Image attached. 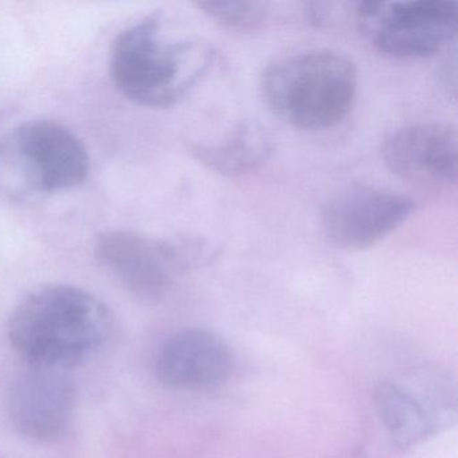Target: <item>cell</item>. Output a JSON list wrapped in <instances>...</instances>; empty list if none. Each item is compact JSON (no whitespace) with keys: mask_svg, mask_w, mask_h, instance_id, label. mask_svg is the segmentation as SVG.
I'll use <instances>...</instances> for the list:
<instances>
[{"mask_svg":"<svg viewBox=\"0 0 458 458\" xmlns=\"http://www.w3.org/2000/svg\"><path fill=\"white\" fill-rule=\"evenodd\" d=\"M114 318L95 294L65 284L30 292L15 307L9 340L28 366L71 371L111 340Z\"/></svg>","mask_w":458,"mask_h":458,"instance_id":"cell-1","label":"cell"},{"mask_svg":"<svg viewBox=\"0 0 458 458\" xmlns=\"http://www.w3.org/2000/svg\"><path fill=\"white\" fill-rule=\"evenodd\" d=\"M213 47L178 36L162 15L144 18L123 31L111 52L109 72L116 89L147 108L176 106L213 64Z\"/></svg>","mask_w":458,"mask_h":458,"instance_id":"cell-2","label":"cell"},{"mask_svg":"<svg viewBox=\"0 0 458 458\" xmlns=\"http://www.w3.org/2000/svg\"><path fill=\"white\" fill-rule=\"evenodd\" d=\"M355 64L334 50L316 49L281 58L262 74L267 108L291 127L318 132L336 127L358 93Z\"/></svg>","mask_w":458,"mask_h":458,"instance_id":"cell-3","label":"cell"},{"mask_svg":"<svg viewBox=\"0 0 458 458\" xmlns=\"http://www.w3.org/2000/svg\"><path fill=\"white\" fill-rule=\"evenodd\" d=\"M81 139L50 120H30L0 138V195L15 202L68 191L87 181Z\"/></svg>","mask_w":458,"mask_h":458,"instance_id":"cell-4","label":"cell"},{"mask_svg":"<svg viewBox=\"0 0 458 458\" xmlns=\"http://www.w3.org/2000/svg\"><path fill=\"white\" fill-rule=\"evenodd\" d=\"M95 257L123 286L136 296H165L179 273L208 259L197 240H162L130 230H108L95 242Z\"/></svg>","mask_w":458,"mask_h":458,"instance_id":"cell-5","label":"cell"},{"mask_svg":"<svg viewBox=\"0 0 458 458\" xmlns=\"http://www.w3.org/2000/svg\"><path fill=\"white\" fill-rule=\"evenodd\" d=\"M355 14L369 44L390 57H430L457 33V6L449 0L360 2Z\"/></svg>","mask_w":458,"mask_h":458,"instance_id":"cell-6","label":"cell"},{"mask_svg":"<svg viewBox=\"0 0 458 458\" xmlns=\"http://www.w3.org/2000/svg\"><path fill=\"white\" fill-rule=\"evenodd\" d=\"M415 205L410 198L367 184L344 187L321 208L320 221L337 248L360 251L379 243L409 219Z\"/></svg>","mask_w":458,"mask_h":458,"instance_id":"cell-7","label":"cell"},{"mask_svg":"<svg viewBox=\"0 0 458 458\" xmlns=\"http://www.w3.org/2000/svg\"><path fill=\"white\" fill-rule=\"evenodd\" d=\"M76 402V385L69 371L28 366L13 382L7 410L18 433L47 444L65 436Z\"/></svg>","mask_w":458,"mask_h":458,"instance_id":"cell-8","label":"cell"},{"mask_svg":"<svg viewBox=\"0 0 458 458\" xmlns=\"http://www.w3.org/2000/svg\"><path fill=\"white\" fill-rule=\"evenodd\" d=\"M457 133L436 123L406 125L382 146L386 167L402 181L425 189H447L457 182Z\"/></svg>","mask_w":458,"mask_h":458,"instance_id":"cell-9","label":"cell"},{"mask_svg":"<svg viewBox=\"0 0 458 458\" xmlns=\"http://www.w3.org/2000/svg\"><path fill=\"white\" fill-rule=\"evenodd\" d=\"M226 343L206 329H186L168 337L157 356V375L167 387L208 390L221 385L232 372Z\"/></svg>","mask_w":458,"mask_h":458,"instance_id":"cell-10","label":"cell"},{"mask_svg":"<svg viewBox=\"0 0 458 458\" xmlns=\"http://www.w3.org/2000/svg\"><path fill=\"white\" fill-rule=\"evenodd\" d=\"M272 151L269 133L253 122L241 123L218 143L192 147V154L206 168L227 178L254 173L267 163Z\"/></svg>","mask_w":458,"mask_h":458,"instance_id":"cell-11","label":"cell"},{"mask_svg":"<svg viewBox=\"0 0 458 458\" xmlns=\"http://www.w3.org/2000/svg\"><path fill=\"white\" fill-rule=\"evenodd\" d=\"M375 402L386 430L399 446H412L433 434L434 423L425 407L404 388L383 383Z\"/></svg>","mask_w":458,"mask_h":458,"instance_id":"cell-12","label":"cell"},{"mask_svg":"<svg viewBox=\"0 0 458 458\" xmlns=\"http://www.w3.org/2000/svg\"><path fill=\"white\" fill-rule=\"evenodd\" d=\"M197 7L230 30H256L267 17V4L259 2H199Z\"/></svg>","mask_w":458,"mask_h":458,"instance_id":"cell-13","label":"cell"}]
</instances>
